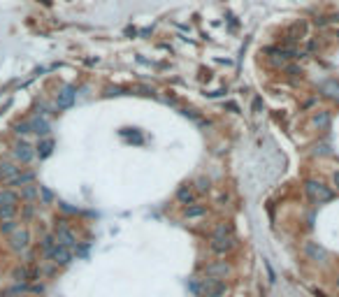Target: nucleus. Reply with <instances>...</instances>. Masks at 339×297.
I'll list each match as a JSON object with an SVG mask.
<instances>
[{
  "mask_svg": "<svg viewBox=\"0 0 339 297\" xmlns=\"http://www.w3.org/2000/svg\"><path fill=\"white\" fill-rule=\"evenodd\" d=\"M237 246L235 235H221V237H209V251L216 255H228Z\"/></svg>",
  "mask_w": 339,
  "mask_h": 297,
  "instance_id": "obj_5",
  "label": "nucleus"
},
{
  "mask_svg": "<svg viewBox=\"0 0 339 297\" xmlns=\"http://www.w3.org/2000/svg\"><path fill=\"white\" fill-rule=\"evenodd\" d=\"M221 96H225L223 88H221V91H214V93H209V98H221Z\"/></svg>",
  "mask_w": 339,
  "mask_h": 297,
  "instance_id": "obj_34",
  "label": "nucleus"
},
{
  "mask_svg": "<svg viewBox=\"0 0 339 297\" xmlns=\"http://www.w3.org/2000/svg\"><path fill=\"white\" fill-rule=\"evenodd\" d=\"M54 147H56V142L51 140V137H42L35 147V156L40 158V160H45V158H49L54 153Z\"/></svg>",
  "mask_w": 339,
  "mask_h": 297,
  "instance_id": "obj_15",
  "label": "nucleus"
},
{
  "mask_svg": "<svg viewBox=\"0 0 339 297\" xmlns=\"http://www.w3.org/2000/svg\"><path fill=\"white\" fill-rule=\"evenodd\" d=\"M174 198H177V202L179 204H195V200H197V193H195V188H193V186L191 184H184V186H179L177 188V195H174Z\"/></svg>",
  "mask_w": 339,
  "mask_h": 297,
  "instance_id": "obj_14",
  "label": "nucleus"
},
{
  "mask_svg": "<svg viewBox=\"0 0 339 297\" xmlns=\"http://www.w3.org/2000/svg\"><path fill=\"white\" fill-rule=\"evenodd\" d=\"M14 230H19V219H12V221H0V235H12Z\"/></svg>",
  "mask_w": 339,
  "mask_h": 297,
  "instance_id": "obj_24",
  "label": "nucleus"
},
{
  "mask_svg": "<svg viewBox=\"0 0 339 297\" xmlns=\"http://www.w3.org/2000/svg\"><path fill=\"white\" fill-rule=\"evenodd\" d=\"M35 211H37V207L35 204H21V221H30L33 216H35Z\"/></svg>",
  "mask_w": 339,
  "mask_h": 297,
  "instance_id": "obj_27",
  "label": "nucleus"
},
{
  "mask_svg": "<svg viewBox=\"0 0 339 297\" xmlns=\"http://www.w3.org/2000/svg\"><path fill=\"white\" fill-rule=\"evenodd\" d=\"M28 184H35V172H33V170H21V172H19V174L5 186L17 191V188H24V186H28Z\"/></svg>",
  "mask_w": 339,
  "mask_h": 297,
  "instance_id": "obj_13",
  "label": "nucleus"
},
{
  "mask_svg": "<svg viewBox=\"0 0 339 297\" xmlns=\"http://www.w3.org/2000/svg\"><path fill=\"white\" fill-rule=\"evenodd\" d=\"M45 260L54 262L56 267H65V265H70V262L74 260V255H72V248H68V246H63V244H56L54 248L45 255Z\"/></svg>",
  "mask_w": 339,
  "mask_h": 297,
  "instance_id": "obj_7",
  "label": "nucleus"
},
{
  "mask_svg": "<svg viewBox=\"0 0 339 297\" xmlns=\"http://www.w3.org/2000/svg\"><path fill=\"white\" fill-rule=\"evenodd\" d=\"M12 156H14V163L19 165H30L33 160H35V147H30L26 140H19L14 142V147H12Z\"/></svg>",
  "mask_w": 339,
  "mask_h": 297,
  "instance_id": "obj_4",
  "label": "nucleus"
},
{
  "mask_svg": "<svg viewBox=\"0 0 339 297\" xmlns=\"http://www.w3.org/2000/svg\"><path fill=\"white\" fill-rule=\"evenodd\" d=\"M30 121H21V123H17V125H14V135H17V137H26V135H30Z\"/></svg>",
  "mask_w": 339,
  "mask_h": 297,
  "instance_id": "obj_26",
  "label": "nucleus"
},
{
  "mask_svg": "<svg viewBox=\"0 0 339 297\" xmlns=\"http://www.w3.org/2000/svg\"><path fill=\"white\" fill-rule=\"evenodd\" d=\"M58 209H61L63 214H68V216H77V214H81L79 207H70L68 202H58Z\"/></svg>",
  "mask_w": 339,
  "mask_h": 297,
  "instance_id": "obj_29",
  "label": "nucleus"
},
{
  "mask_svg": "<svg viewBox=\"0 0 339 297\" xmlns=\"http://www.w3.org/2000/svg\"><path fill=\"white\" fill-rule=\"evenodd\" d=\"M225 107H228V109H232V112H235V114H240V107L235 105V102H228V105H225Z\"/></svg>",
  "mask_w": 339,
  "mask_h": 297,
  "instance_id": "obj_35",
  "label": "nucleus"
},
{
  "mask_svg": "<svg viewBox=\"0 0 339 297\" xmlns=\"http://www.w3.org/2000/svg\"><path fill=\"white\" fill-rule=\"evenodd\" d=\"M54 202H56L54 191H49L47 186H40V204H54Z\"/></svg>",
  "mask_w": 339,
  "mask_h": 297,
  "instance_id": "obj_25",
  "label": "nucleus"
},
{
  "mask_svg": "<svg viewBox=\"0 0 339 297\" xmlns=\"http://www.w3.org/2000/svg\"><path fill=\"white\" fill-rule=\"evenodd\" d=\"M0 297H26V295H14V293H9V290H2Z\"/></svg>",
  "mask_w": 339,
  "mask_h": 297,
  "instance_id": "obj_33",
  "label": "nucleus"
},
{
  "mask_svg": "<svg viewBox=\"0 0 339 297\" xmlns=\"http://www.w3.org/2000/svg\"><path fill=\"white\" fill-rule=\"evenodd\" d=\"M202 274L205 276H212V279H228L232 274V267H230V262H225V260H214V262H207L205 267H202Z\"/></svg>",
  "mask_w": 339,
  "mask_h": 297,
  "instance_id": "obj_8",
  "label": "nucleus"
},
{
  "mask_svg": "<svg viewBox=\"0 0 339 297\" xmlns=\"http://www.w3.org/2000/svg\"><path fill=\"white\" fill-rule=\"evenodd\" d=\"M188 290L195 297H225L228 283L223 279H212V276H191L188 279Z\"/></svg>",
  "mask_w": 339,
  "mask_h": 297,
  "instance_id": "obj_1",
  "label": "nucleus"
},
{
  "mask_svg": "<svg viewBox=\"0 0 339 297\" xmlns=\"http://www.w3.org/2000/svg\"><path fill=\"white\" fill-rule=\"evenodd\" d=\"M212 188V181L207 179V176H197L195 179V193H207Z\"/></svg>",
  "mask_w": 339,
  "mask_h": 297,
  "instance_id": "obj_28",
  "label": "nucleus"
},
{
  "mask_svg": "<svg viewBox=\"0 0 339 297\" xmlns=\"http://www.w3.org/2000/svg\"><path fill=\"white\" fill-rule=\"evenodd\" d=\"M30 293H35V295H37V293H45V286L35 281V283H30Z\"/></svg>",
  "mask_w": 339,
  "mask_h": 297,
  "instance_id": "obj_31",
  "label": "nucleus"
},
{
  "mask_svg": "<svg viewBox=\"0 0 339 297\" xmlns=\"http://www.w3.org/2000/svg\"><path fill=\"white\" fill-rule=\"evenodd\" d=\"M184 216H186L188 221L193 219H202V216H207V204H188L186 209H184Z\"/></svg>",
  "mask_w": 339,
  "mask_h": 297,
  "instance_id": "obj_18",
  "label": "nucleus"
},
{
  "mask_svg": "<svg viewBox=\"0 0 339 297\" xmlns=\"http://www.w3.org/2000/svg\"><path fill=\"white\" fill-rule=\"evenodd\" d=\"M28 121H30V130L35 132L40 140H42V137H49V132H51V125H49V121H47L45 116L35 114V116H30Z\"/></svg>",
  "mask_w": 339,
  "mask_h": 297,
  "instance_id": "obj_10",
  "label": "nucleus"
},
{
  "mask_svg": "<svg viewBox=\"0 0 339 297\" xmlns=\"http://www.w3.org/2000/svg\"><path fill=\"white\" fill-rule=\"evenodd\" d=\"M321 93L325 98H330V100H337L339 102V81L337 79H325L321 84Z\"/></svg>",
  "mask_w": 339,
  "mask_h": 297,
  "instance_id": "obj_17",
  "label": "nucleus"
},
{
  "mask_svg": "<svg viewBox=\"0 0 339 297\" xmlns=\"http://www.w3.org/2000/svg\"><path fill=\"white\" fill-rule=\"evenodd\" d=\"M54 235H56V239H58V244L68 246V248H72V251H77V248H79V244H81L65 216H61V219L54 221Z\"/></svg>",
  "mask_w": 339,
  "mask_h": 297,
  "instance_id": "obj_3",
  "label": "nucleus"
},
{
  "mask_svg": "<svg viewBox=\"0 0 339 297\" xmlns=\"http://www.w3.org/2000/svg\"><path fill=\"white\" fill-rule=\"evenodd\" d=\"M337 37H339V33H337Z\"/></svg>",
  "mask_w": 339,
  "mask_h": 297,
  "instance_id": "obj_37",
  "label": "nucleus"
},
{
  "mask_svg": "<svg viewBox=\"0 0 339 297\" xmlns=\"http://www.w3.org/2000/svg\"><path fill=\"white\" fill-rule=\"evenodd\" d=\"M335 288L339 290V272H337V276H335Z\"/></svg>",
  "mask_w": 339,
  "mask_h": 297,
  "instance_id": "obj_36",
  "label": "nucleus"
},
{
  "mask_svg": "<svg viewBox=\"0 0 339 297\" xmlns=\"http://www.w3.org/2000/svg\"><path fill=\"white\" fill-rule=\"evenodd\" d=\"M19 198L21 200H26V202H33L35 198H40V186L37 184H28V186H24V188H19Z\"/></svg>",
  "mask_w": 339,
  "mask_h": 297,
  "instance_id": "obj_19",
  "label": "nucleus"
},
{
  "mask_svg": "<svg viewBox=\"0 0 339 297\" xmlns=\"http://www.w3.org/2000/svg\"><path fill=\"white\" fill-rule=\"evenodd\" d=\"M332 184H335V188L339 191V170H335V172H332Z\"/></svg>",
  "mask_w": 339,
  "mask_h": 297,
  "instance_id": "obj_32",
  "label": "nucleus"
},
{
  "mask_svg": "<svg viewBox=\"0 0 339 297\" xmlns=\"http://www.w3.org/2000/svg\"><path fill=\"white\" fill-rule=\"evenodd\" d=\"M74 102H77V88L70 86V84L63 86L56 96V109H70Z\"/></svg>",
  "mask_w": 339,
  "mask_h": 297,
  "instance_id": "obj_9",
  "label": "nucleus"
},
{
  "mask_svg": "<svg viewBox=\"0 0 339 297\" xmlns=\"http://www.w3.org/2000/svg\"><path fill=\"white\" fill-rule=\"evenodd\" d=\"M304 193H307V198L312 200V204H325V202H330L335 198V193L328 184H323L318 179H307L304 181Z\"/></svg>",
  "mask_w": 339,
  "mask_h": 297,
  "instance_id": "obj_2",
  "label": "nucleus"
},
{
  "mask_svg": "<svg viewBox=\"0 0 339 297\" xmlns=\"http://www.w3.org/2000/svg\"><path fill=\"white\" fill-rule=\"evenodd\" d=\"M21 204V198L14 188H0V207H14Z\"/></svg>",
  "mask_w": 339,
  "mask_h": 297,
  "instance_id": "obj_16",
  "label": "nucleus"
},
{
  "mask_svg": "<svg viewBox=\"0 0 339 297\" xmlns=\"http://www.w3.org/2000/svg\"><path fill=\"white\" fill-rule=\"evenodd\" d=\"M24 167L19 165V163H9V160H0V181L2 184H9L14 176L21 172Z\"/></svg>",
  "mask_w": 339,
  "mask_h": 297,
  "instance_id": "obj_11",
  "label": "nucleus"
},
{
  "mask_svg": "<svg viewBox=\"0 0 339 297\" xmlns=\"http://www.w3.org/2000/svg\"><path fill=\"white\" fill-rule=\"evenodd\" d=\"M284 70H286V72H291L293 77H297V74H302V68H300V65H286Z\"/></svg>",
  "mask_w": 339,
  "mask_h": 297,
  "instance_id": "obj_30",
  "label": "nucleus"
},
{
  "mask_svg": "<svg viewBox=\"0 0 339 297\" xmlns=\"http://www.w3.org/2000/svg\"><path fill=\"white\" fill-rule=\"evenodd\" d=\"M221 235H232V225L228 221H218L212 230V237H221Z\"/></svg>",
  "mask_w": 339,
  "mask_h": 297,
  "instance_id": "obj_23",
  "label": "nucleus"
},
{
  "mask_svg": "<svg viewBox=\"0 0 339 297\" xmlns=\"http://www.w3.org/2000/svg\"><path fill=\"white\" fill-rule=\"evenodd\" d=\"M19 211H21V207H19V204H14V207H0V221H12V219H17Z\"/></svg>",
  "mask_w": 339,
  "mask_h": 297,
  "instance_id": "obj_22",
  "label": "nucleus"
},
{
  "mask_svg": "<svg viewBox=\"0 0 339 297\" xmlns=\"http://www.w3.org/2000/svg\"><path fill=\"white\" fill-rule=\"evenodd\" d=\"M9 248L14 251V253H26L28 246H30V230L28 227H19L14 230L12 235H9Z\"/></svg>",
  "mask_w": 339,
  "mask_h": 297,
  "instance_id": "obj_6",
  "label": "nucleus"
},
{
  "mask_svg": "<svg viewBox=\"0 0 339 297\" xmlns=\"http://www.w3.org/2000/svg\"><path fill=\"white\" fill-rule=\"evenodd\" d=\"M58 244V239H56L54 232H47V235H42V239H40V251H42V258H45L54 246Z\"/></svg>",
  "mask_w": 339,
  "mask_h": 297,
  "instance_id": "obj_20",
  "label": "nucleus"
},
{
  "mask_svg": "<svg viewBox=\"0 0 339 297\" xmlns=\"http://www.w3.org/2000/svg\"><path fill=\"white\" fill-rule=\"evenodd\" d=\"M312 121H314V125H316L318 130H328V128H330L332 116H330V112H316Z\"/></svg>",
  "mask_w": 339,
  "mask_h": 297,
  "instance_id": "obj_21",
  "label": "nucleus"
},
{
  "mask_svg": "<svg viewBox=\"0 0 339 297\" xmlns=\"http://www.w3.org/2000/svg\"><path fill=\"white\" fill-rule=\"evenodd\" d=\"M304 255L314 262H325L328 260V253H325V248L318 246V242H307L304 244Z\"/></svg>",
  "mask_w": 339,
  "mask_h": 297,
  "instance_id": "obj_12",
  "label": "nucleus"
}]
</instances>
